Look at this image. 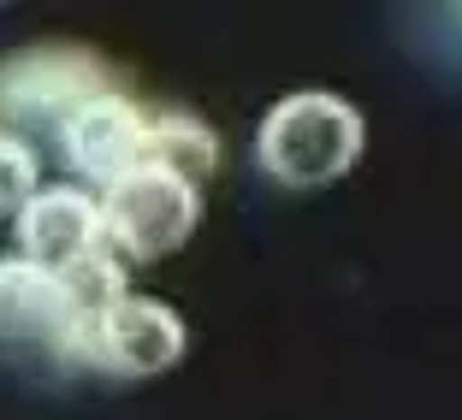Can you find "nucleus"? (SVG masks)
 I'll list each match as a JSON object with an SVG mask.
<instances>
[{
    "instance_id": "nucleus-1",
    "label": "nucleus",
    "mask_w": 462,
    "mask_h": 420,
    "mask_svg": "<svg viewBox=\"0 0 462 420\" xmlns=\"http://www.w3.org/2000/svg\"><path fill=\"white\" fill-rule=\"evenodd\" d=\"M362 113L332 89H297L261 119L255 160L285 190H327L362 154Z\"/></svg>"
},
{
    "instance_id": "nucleus-7",
    "label": "nucleus",
    "mask_w": 462,
    "mask_h": 420,
    "mask_svg": "<svg viewBox=\"0 0 462 420\" xmlns=\"http://www.w3.org/2000/svg\"><path fill=\"white\" fill-rule=\"evenodd\" d=\"M101 96L96 89V66L78 54H24L0 71V101L13 113H54V107H78V101Z\"/></svg>"
},
{
    "instance_id": "nucleus-4",
    "label": "nucleus",
    "mask_w": 462,
    "mask_h": 420,
    "mask_svg": "<svg viewBox=\"0 0 462 420\" xmlns=\"http://www.w3.org/2000/svg\"><path fill=\"white\" fill-rule=\"evenodd\" d=\"M184 343H190L184 320L154 297H113L107 308L89 314V332H83V355L125 379L166 373L184 355Z\"/></svg>"
},
{
    "instance_id": "nucleus-5",
    "label": "nucleus",
    "mask_w": 462,
    "mask_h": 420,
    "mask_svg": "<svg viewBox=\"0 0 462 420\" xmlns=\"http://www.w3.org/2000/svg\"><path fill=\"white\" fill-rule=\"evenodd\" d=\"M60 142L83 178L119 184L136 166H149V113L125 96H89L60 119Z\"/></svg>"
},
{
    "instance_id": "nucleus-9",
    "label": "nucleus",
    "mask_w": 462,
    "mask_h": 420,
    "mask_svg": "<svg viewBox=\"0 0 462 420\" xmlns=\"http://www.w3.org/2000/svg\"><path fill=\"white\" fill-rule=\"evenodd\" d=\"M30 196H36V154H30L18 136L0 131V219L24 214Z\"/></svg>"
},
{
    "instance_id": "nucleus-2",
    "label": "nucleus",
    "mask_w": 462,
    "mask_h": 420,
    "mask_svg": "<svg viewBox=\"0 0 462 420\" xmlns=\"http://www.w3.org/2000/svg\"><path fill=\"white\" fill-rule=\"evenodd\" d=\"M202 219V196L196 184L161 172V166H136L131 178L107 184V202H101V237H113L125 260H154L172 255L184 237Z\"/></svg>"
},
{
    "instance_id": "nucleus-8",
    "label": "nucleus",
    "mask_w": 462,
    "mask_h": 420,
    "mask_svg": "<svg viewBox=\"0 0 462 420\" xmlns=\"http://www.w3.org/2000/svg\"><path fill=\"white\" fill-rule=\"evenodd\" d=\"M219 160V142L196 113H161L149 119V166L184 178V184H202Z\"/></svg>"
},
{
    "instance_id": "nucleus-6",
    "label": "nucleus",
    "mask_w": 462,
    "mask_h": 420,
    "mask_svg": "<svg viewBox=\"0 0 462 420\" xmlns=\"http://www.w3.org/2000/svg\"><path fill=\"white\" fill-rule=\"evenodd\" d=\"M18 243H24V260L48 272L83 267L89 255H101V202H89L71 184H48L18 214Z\"/></svg>"
},
{
    "instance_id": "nucleus-3",
    "label": "nucleus",
    "mask_w": 462,
    "mask_h": 420,
    "mask_svg": "<svg viewBox=\"0 0 462 420\" xmlns=\"http://www.w3.org/2000/svg\"><path fill=\"white\" fill-rule=\"evenodd\" d=\"M83 332H89V308L71 297L60 272L36 267L24 255L0 260V343L66 355L83 350Z\"/></svg>"
}]
</instances>
